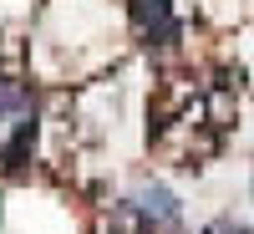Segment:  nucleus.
<instances>
[{
    "instance_id": "2",
    "label": "nucleus",
    "mask_w": 254,
    "mask_h": 234,
    "mask_svg": "<svg viewBox=\"0 0 254 234\" xmlns=\"http://www.w3.org/2000/svg\"><path fill=\"white\" fill-rule=\"evenodd\" d=\"M203 234H254V229H244V224H234V219H214Z\"/></svg>"
},
{
    "instance_id": "1",
    "label": "nucleus",
    "mask_w": 254,
    "mask_h": 234,
    "mask_svg": "<svg viewBox=\"0 0 254 234\" xmlns=\"http://www.w3.org/2000/svg\"><path fill=\"white\" fill-rule=\"evenodd\" d=\"M122 214L137 219V229H173L183 219V204H178V194L168 183H142L137 194L122 199Z\"/></svg>"
}]
</instances>
